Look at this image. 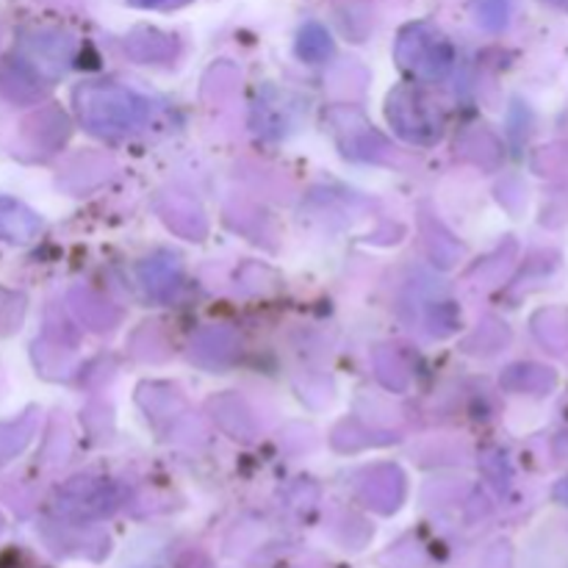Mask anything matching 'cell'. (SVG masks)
I'll return each mask as SVG.
<instances>
[{"label": "cell", "mask_w": 568, "mask_h": 568, "mask_svg": "<svg viewBox=\"0 0 568 568\" xmlns=\"http://www.w3.org/2000/svg\"><path fill=\"white\" fill-rule=\"evenodd\" d=\"M37 231L39 220L33 216V211H28L22 203L0 194V239H9V242H28V239L37 236Z\"/></svg>", "instance_id": "cell-1"}, {"label": "cell", "mask_w": 568, "mask_h": 568, "mask_svg": "<svg viewBox=\"0 0 568 568\" xmlns=\"http://www.w3.org/2000/svg\"><path fill=\"white\" fill-rule=\"evenodd\" d=\"M314 48H320V53H327L331 50V37L322 31L320 26H308L303 31V42H300V50L303 55H314Z\"/></svg>", "instance_id": "cell-2"}, {"label": "cell", "mask_w": 568, "mask_h": 568, "mask_svg": "<svg viewBox=\"0 0 568 568\" xmlns=\"http://www.w3.org/2000/svg\"><path fill=\"white\" fill-rule=\"evenodd\" d=\"M139 3H159V0H139Z\"/></svg>", "instance_id": "cell-3"}]
</instances>
